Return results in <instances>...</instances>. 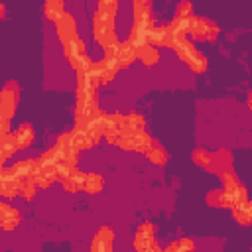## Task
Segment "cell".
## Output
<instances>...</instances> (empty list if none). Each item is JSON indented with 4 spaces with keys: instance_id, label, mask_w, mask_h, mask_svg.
I'll use <instances>...</instances> for the list:
<instances>
[{
    "instance_id": "cell-14",
    "label": "cell",
    "mask_w": 252,
    "mask_h": 252,
    "mask_svg": "<svg viewBox=\"0 0 252 252\" xmlns=\"http://www.w3.org/2000/svg\"><path fill=\"white\" fill-rule=\"evenodd\" d=\"M85 175L87 173H83L81 169H71L69 173H65V175H61L59 177V183H61V187L67 191V193H79V191H83V187H85Z\"/></svg>"
},
{
    "instance_id": "cell-6",
    "label": "cell",
    "mask_w": 252,
    "mask_h": 252,
    "mask_svg": "<svg viewBox=\"0 0 252 252\" xmlns=\"http://www.w3.org/2000/svg\"><path fill=\"white\" fill-rule=\"evenodd\" d=\"M207 171L219 175L220 179L230 175V173H234V169H232V154L228 150H224V148H220L217 152H211V163H209Z\"/></svg>"
},
{
    "instance_id": "cell-22",
    "label": "cell",
    "mask_w": 252,
    "mask_h": 252,
    "mask_svg": "<svg viewBox=\"0 0 252 252\" xmlns=\"http://www.w3.org/2000/svg\"><path fill=\"white\" fill-rule=\"evenodd\" d=\"M232 219H234L238 224H242V226L252 224V201L248 199L246 203L234 207V209H232Z\"/></svg>"
},
{
    "instance_id": "cell-3",
    "label": "cell",
    "mask_w": 252,
    "mask_h": 252,
    "mask_svg": "<svg viewBox=\"0 0 252 252\" xmlns=\"http://www.w3.org/2000/svg\"><path fill=\"white\" fill-rule=\"evenodd\" d=\"M20 102V87L16 81H8L4 83L2 91H0V120H12V116L16 114V106Z\"/></svg>"
},
{
    "instance_id": "cell-26",
    "label": "cell",
    "mask_w": 252,
    "mask_h": 252,
    "mask_svg": "<svg viewBox=\"0 0 252 252\" xmlns=\"http://www.w3.org/2000/svg\"><path fill=\"white\" fill-rule=\"evenodd\" d=\"M138 59L146 65V67H154L159 61V51L154 45H146L142 49H138Z\"/></svg>"
},
{
    "instance_id": "cell-17",
    "label": "cell",
    "mask_w": 252,
    "mask_h": 252,
    "mask_svg": "<svg viewBox=\"0 0 252 252\" xmlns=\"http://www.w3.org/2000/svg\"><path fill=\"white\" fill-rule=\"evenodd\" d=\"M10 169V173L16 177V179H30V177H35V171H37V159H20L12 165H6Z\"/></svg>"
},
{
    "instance_id": "cell-16",
    "label": "cell",
    "mask_w": 252,
    "mask_h": 252,
    "mask_svg": "<svg viewBox=\"0 0 252 252\" xmlns=\"http://www.w3.org/2000/svg\"><path fill=\"white\" fill-rule=\"evenodd\" d=\"M71 136H73V144H75L77 152L91 150V148H94V146L100 142V138H96L94 134H91V132L85 130V128H73V130H71Z\"/></svg>"
},
{
    "instance_id": "cell-29",
    "label": "cell",
    "mask_w": 252,
    "mask_h": 252,
    "mask_svg": "<svg viewBox=\"0 0 252 252\" xmlns=\"http://www.w3.org/2000/svg\"><path fill=\"white\" fill-rule=\"evenodd\" d=\"M37 183H35V179L33 177H30V179H24V187H22V197L26 199V201H32L33 197H35V193H37Z\"/></svg>"
},
{
    "instance_id": "cell-32",
    "label": "cell",
    "mask_w": 252,
    "mask_h": 252,
    "mask_svg": "<svg viewBox=\"0 0 252 252\" xmlns=\"http://www.w3.org/2000/svg\"><path fill=\"white\" fill-rule=\"evenodd\" d=\"M175 18H193V4L191 2H179L175 6Z\"/></svg>"
},
{
    "instance_id": "cell-33",
    "label": "cell",
    "mask_w": 252,
    "mask_h": 252,
    "mask_svg": "<svg viewBox=\"0 0 252 252\" xmlns=\"http://www.w3.org/2000/svg\"><path fill=\"white\" fill-rule=\"evenodd\" d=\"M146 252H163V248H161V246H159L158 242H154V244H152V246H150V248H148Z\"/></svg>"
},
{
    "instance_id": "cell-31",
    "label": "cell",
    "mask_w": 252,
    "mask_h": 252,
    "mask_svg": "<svg viewBox=\"0 0 252 252\" xmlns=\"http://www.w3.org/2000/svg\"><path fill=\"white\" fill-rule=\"evenodd\" d=\"M118 6H120V4H118L116 0H100L98 6H96V10L102 12V14H108V16H116Z\"/></svg>"
},
{
    "instance_id": "cell-30",
    "label": "cell",
    "mask_w": 252,
    "mask_h": 252,
    "mask_svg": "<svg viewBox=\"0 0 252 252\" xmlns=\"http://www.w3.org/2000/svg\"><path fill=\"white\" fill-rule=\"evenodd\" d=\"M205 201H207V205H211L215 209H224V199H222V191L220 189H213L211 193H207Z\"/></svg>"
},
{
    "instance_id": "cell-21",
    "label": "cell",
    "mask_w": 252,
    "mask_h": 252,
    "mask_svg": "<svg viewBox=\"0 0 252 252\" xmlns=\"http://www.w3.org/2000/svg\"><path fill=\"white\" fill-rule=\"evenodd\" d=\"M102 189H104V177L100 175V173H87L85 175V187H83V191L85 193H89V195H98V193H102Z\"/></svg>"
},
{
    "instance_id": "cell-25",
    "label": "cell",
    "mask_w": 252,
    "mask_h": 252,
    "mask_svg": "<svg viewBox=\"0 0 252 252\" xmlns=\"http://www.w3.org/2000/svg\"><path fill=\"white\" fill-rule=\"evenodd\" d=\"M163 252H195V240L189 238V236H183L175 242H169Z\"/></svg>"
},
{
    "instance_id": "cell-34",
    "label": "cell",
    "mask_w": 252,
    "mask_h": 252,
    "mask_svg": "<svg viewBox=\"0 0 252 252\" xmlns=\"http://www.w3.org/2000/svg\"><path fill=\"white\" fill-rule=\"evenodd\" d=\"M246 104H248V108H250V112H252V91H250L248 96H246Z\"/></svg>"
},
{
    "instance_id": "cell-13",
    "label": "cell",
    "mask_w": 252,
    "mask_h": 252,
    "mask_svg": "<svg viewBox=\"0 0 252 252\" xmlns=\"http://www.w3.org/2000/svg\"><path fill=\"white\" fill-rule=\"evenodd\" d=\"M22 217L16 207H12L8 201H0V226L4 232H12L20 224Z\"/></svg>"
},
{
    "instance_id": "cell-4",
    "label": "cell",
    "mask_w": 252,
    "mask_h": 252,
    "mask_svg": "<svg viewBox=\"0 0 252 252\" xmlns=\"http://www.w3.org/2000/svg\"><path fill=\"white\" fill-rule=\"evenodd\" d=\"M154 18H134L132 22V28H130V33H128V41L136 47V49H142L146 45H150V35H152V30H154Z\"/></svg>"
},
{
    "instance_id": "cell-12",
    "label": "cell",
    "mask_w": 252,
    "mask_h": 252,
    "mask_svg": "<svg viewBox=\"0 0 252 252\" xmlns=\"http://www.w3.org/2000/svg\"><path fill=\"white\" fill-rule=\"evenodd\" d=\"M55 32H57V37H59L61 45H65L67 41H71L73 37H77V22H75L73 14L65 12V14L55 22Z\"/></svg>"
},
{
    "instance_id": "cell-10",
    "label": "cell",
    "mask_w": 252,
    "mask_h": 252,
    "mask_svg": "<svg viewBox=\"0 0 252 252\" xmlns=\"http://www.w3.org/2000/svg\"><path fill=\"white\" fill-rule=\"evenodd\" d=\"M112 248H114V230L108 224L98 226V230L91 240L89 252H112Z\"/></svg>"
},
{
    "instance_id": "cell-28",
    "label": "cell",
    "mask_w": 252,
    "mask_h": 252,
    "mask_svg": "<svg viewBox=\"0 0 252 252\" xmlns=\"http://www.w3.org/2000/svg\"><path fill=\"white\" fill-rule=\"evenodd\" d=\"M191 159H193L195 165H199V167H203V169H209V163H211V152H209V150H203V148H197V150H193Z\"/></svg>"
},
{
    "instance_id": "cell-7",
    "label": "cell",
    "mask_w": 252,
    "mask_h": 252,
    "mask_svg": "<svg viewBox=\"0 0 252 252\" xmlns=\"http://www.w3.org/2000/svg\"><path fill=\"white\" fill-rule=\"evenodd\" d=\"M118 71H120V65H118V59L116 57L104 55L102 59H98V61L93 63V73L96 75V79L100 81V85L110 83L116 77Z\"/></svg>"
},
{
    "instance_id": "cell-2",
    "label": "cell",
    "mask_w": 252,
    "mask_h": 252,
    "mask_svg": "<svg viewBox=\"0 0 252 252\" xmlns=\"http://www.w3.org/2000/svg\"><path fill=\"white\" fill-rule=\"evenodd\" d=\"M222 199H224V209H234L242 203L248 201V191L244 187V183L236 177V173H230L226 177H222Z\"/></svg>"
},
{
    "instance_id": "cell-11",
    "label": "cell",
    "mask_w": 252,
    "mask_h": 252,
    "mask_svg": "<svg viewBox=\"0 0 252 252\" xmlns=\"http://www.w3.org/2000/svg\"><path fill=\"white\" fill-rule=\"evenodd\" d=\"M22 187H24V181L16 179L8 167L0 169V195L4 197V201L14 199L16 195H22Z\"/></svg>"
},
{
    "instance_id": "cell-23",
    "label": "cell",
    "mask_w": 252,
    "mask_h": 252,
    "mask_svg": "<svg viewBox=\"0 0 252 252\" xmlns=\"http://www.w3.org/2000/svg\"><path fill=\"white\" fill-rule=\"evenodd\" d=\"M65 12L67 10H65V4L61 0H47L43 4V16L47 20H51V22H57Z\"/></svg>"
},
{
    "instance_id": "cell-18",
    "label": "cell",
    "mask_w": 252,
    "mask_h": 252,
    "mask_svg": "<svg viewBox=\"0 0 252 252\" xmlns=\"http://www.w3.org/2000/svg\"><path fill=\"white\" fill-rule=\"evenodd\" d=\"M116 59H118L120 69H128L138 59V49L128 39H124V41H120V47L116 51Z\"/></svg>"
},
{
    "instance_id": "cell-5",
    "label": "cell",
    "mask_w": 252,
    "mask_h": 252,
    "mask_svg": "<svg viewBox=\"0 0 252 252\" xmlns=\"http://www.w3.org/2000/svg\"><path fill=\"white\" fill-rule=\"evenodd\" d=\"M154 144V138L144 130V132H134V134H126L120 138L118 148L124 152H134V154H146L150 150V146Z\"/></svg>"
},
{
    "instance_id": "cell-8",
    "label": "cell",
    "mask_w": 252,
    "mask_h": 252,
    "mask_svg": "<svg viewBox=\"0 0 252 252\" xmlns=\"http://www.w3.org/2000/svg\"><path fill=\"white\" fill-rule=\"evenodd\" d=\"M154 234H156V226H154V222H150V220L140 222V224L136 226V230H134V238H132L134 250H136V252H146V250L156 242Z\"/></svg>"
},
{
    "instance_id": "cell-20",
    "label": "cell",
    "mask_w": 252,
    "mask_h": 252,
    "mask_svg": "<svg viewBox=\"0 0 252 252\" xmlns=\"http://www.w3.org/2000/svg\"><path fill=\"white\" fill-rule=\"evenodd\" d=\"M146 158H148V161L154 163V165H165L169 156H167V150H165L159 142L154 140V144H152L150 150L146 152Z\"/></svg>"
},
{
    "instance_id": "cell-19",
    "label": "cell",
    "mask_w": 252,
    "mask_h": 252,
    "mask_svg": "<svg viewBox=\"0 0 252 252\" xmlns=\"http://www.w3.org/2000/svg\"><path fill=\"white\" fill-rule=\"evenodd\" d=\"M144 126H146V118L138 112H128L126 118H124V134H134V132H144Z\"/></svg>"
},
{
    "instance_id": "cell-24",
    "label": "cell",
    "mask_w": 252,
    "mask_h": 252,
    "mask_svg": "<svg viewBox=\"0 0 252 252\" xmlns=\"http://www.w3.org/2000/svg\"><path fill=\"white\" fill-rule=\"evenodd\" d=\"M150 45L154 47H167L169 45V30L165 26H154L152 35H150Z\"/></svg>"
},
{
    "instance_id": "cell-27",
    "label": "cell",
    "mask_w": 252,
    "mask_h": 252,
    "mask_svg": "<svg viewBox=\"0 0 252 252\" xmlns=\"http://www.w3.org/2000/svg\"><path fill=\"white\" fill-rule=\"evenodd\" d=\"M12 154H16L14 150V142H12V134L8 138H0V161L2 167H6V161L12 158Z\"/></svg>"
},
{
    "instance_id": "cell-9",
    "label": "cell",
    "mask_w": 252,
    "mask_h": 252,
    "mask_svg": "<svg viewBox=\"0 0 252 252\" xmlns=\"http://www.w3.org/2000/svg\"><path fill=\"white\" fill-rule=\"evenodd\" d=\"M219 33H220V30H219V26L213 20L203 18V16H195V26H193V32H191L193 39L215 41L219 37Z\"/></svg>"
},
{
    "instance_id": "cell-15",
    "label": "cell",
    "mask_w": 252,
    "mask_h": 252,
    "mask_svg": "<svg viewBox=\"0 0 252 252\" xmlns=\"http://www.w3.org/2000/svg\"><path fill=\"white\" fill-rule=\"evenodd\" d=\"M35 138V132L32 128V124H20L14 132H12V142H14V150L20 152V150H26Z\"/></svg>"
},
{
    "instance_id": "cell-1",
    "label": "cell",
    "mask_w": 252,
    "mask_h": 252,
    "mask_svg": "<svg viewBox=\"0 0 252 252\" xmlns=\"http://www.w3.org/2000/svg\"><path fill=\"white\" fill-rule=\"evenodd\" d=\"M171 49L177 53V57H179L193 73H205V71H207L209 59L193 45V41H189V39H179V41L173 43Z\"/></svg>"
}]
</instances>
